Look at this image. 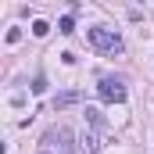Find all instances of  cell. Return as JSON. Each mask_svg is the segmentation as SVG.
Masks as SVG:
<instances>
[{"mask_svg": "<svg viewBox=\"0 0 154 154\" xmlns=\"http://www.w3.org/2000/svg\"><path fill=\"white\" fill-rule=\"evenodd\" d=\"M36 154H75V136L65 129V125H54L39 136Z\"/></svg>", "mask_w": 154, "mask_h": 154, "instance_id": "6da1fadb", "label": "cell"}, {"mask_svg": "<svg viewBox=\"0 0 154 154\" xmlns=\"http://www.w3.org/2000/svg\"><path fill=\"white\" fill-rule=\"evenodd\" d=\"M86 39L100 50V54H122L125 50V43L118 36L115 29H104V25H93V29H86Z\"/></svg>", "mask_w": 154, "mask_h": 154, "instance_id": "7a4b0ae2", "label": "cell"}, {"mask_svg": "<svg viewBox=\"0 0 154 154\" xmlns=\"http://www.w3.org/2000/svg\"><path fill=\"white\" fill-rule=\"evenodd\" d=\"M97 93H100V100H108V104H125V97H129L122 75H104L97 82Z\"/></svg>", "mask_w": 154, "mask_h": 154, "instance_id": "3957f363", "label": "cell"}, {"mask_svg": "<svg viewBox=\"0 0 154 154\" xmlns=\"http://www.w3.org/2000/svg\"><path fill=\"white\" fill-rule=\"evenodd\" d=\"M82 100V90H65V93H57L54 97V111H65V108H72Z\"/></svg>", "mask_w": 154, "mask_h": 154, "instance_id": "277c9868", "label": "cell"}, {"mask_svg": "<svg viewBox=\"0 0 154 154\" xmlns=\"http://www.w3.org/2000/svg\"><path fill=\"white\" fill-rule=\"evenodd\" d=\"M97 151H100L97 133H82V136H79V154H97Z\"/></svg>", "mask_w": 154, "mask_h": 154, "instance_id": "5b68a950", "label": "cell"}, {"mask_svg": "<svg viewBox=\"0 0 154 154\" xmlns=\"http://www.w3.org/2000/svg\"><path fill=\"white\" fill-rule=\"evenodd\" d=\"M57 32H61V36H72V32H75V18H72V14H65V18L57 22Z\"/></svg>", "mask_w": 154, "mask_h": 154, "instance_id": "8992f818", "label": "cell"}, {"mask_svg": "<svg viewBox=\"0 0 154 154\" xmlns=\"http://www.w3.org/2000/svg\"><path fill=\"white\" fill-rule=\"evenodd\" d=\"M86 122H90L93 129H104V115H100L97 108H86Z\"/></svg>", "mask_w": 154, "mask_h": 154, "instance_id": "52a82bcc", "label": "cell"}, {"mask_svg": "<svg viewBox=\"0 0 154 154\" xmlns=\"http://www.w3.org/2000/svg\"><path fill=\"white\" fill-rule=\"evenodd\" d=\"M47 32H50V22H43V18H36V22H32V36H47Z\"/></svg>", "mask_w": 154, "mask_h": 154, "instance_id": "ba28073f", "label": "cell"}, {"mask_svg": "<svg viewBox=\"0 0 154 154\" xmlns=\"http://www.w3.org/2000/svg\"><path fill=\"white\" fill-rule=\"evenodd\" d=\"M32 93H47V75H43V72L32 79Z\"/></svg>", "mask_w": 154, "mask_h": 154, "instance_id": "9c48e42d", "label": "cell"}, {"mask_svg": "<svg viewBox=\"0 0 154 154\" xmlns=\"http://www.w3.org/2000/svg\"><path fill=\"white\" fill-rule=\"evenodd\" d=\"M4 39H7V43H18V39H22V29H7V36H4Z\"/></svg>", "mask_w": 154, "mask_h": 154, "instance_id": "30bf717a", "label": "cell"}]
</instances>
